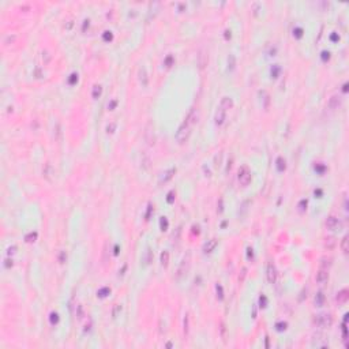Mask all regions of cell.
<instances>
[{
  "label": "cell",
  "mask_w": 349,
  "mask_h": 349,
  "mask_svg": "<svg viewBox=\"0 0 349 349\" xmlns=\"http://www.w3.org/2000/svg\"><path fill=\"white\" fill-rule=\"evenodd\" d=\"M334 246H335V240H334V237H327V239H326V241H324V247L333 248Z\"/></svg>",
  "instance_id": "18"
},
{
  "label": "cell",
  "mask_w": 349,
  "mask_h": 349,
  "mask_svg": "<svg viewBox=\"0 0 349 349\" xmlns=\"http://www.w3.org/2000/svg\"><path fill=\"white\" fill-rule=\"evenodd\" d=\"M115 127H116V123L113 121V123L111 124V126H108V127H106V131H108V132H113V130H115Z\"/></svg>",
  "instance_id": "27"
},
{
  "label": "cell",
  "mask_w": 349,
  "mask_h": 349,
  "mask_svg": "<svg viewBox=\"0 0 349 349\" xmlns=\"http://www.w3.org/2000/svg\"><path fill=\"white\" fill-rule=\"evenodd\" d=\"M237 179H239V183L241 184L243 187H247L248 184L251 183V172L248 171L247 166L240 168L239 175H237Z\"/></svg>",
  "instance_id": "2"
},
{
  "label": "cell",
  "mask_w": 349,
  "mask_h": 349,
  "mask_svg": "<svg viewBox=\"0 0 349 349\" xmlns=\"http://www.w3.org/2000/svg\"><path fill=\"white\" fill-rule=\"evenodd\" d=\"M318 284H324L327 282L329 280V273H327V269H321L319 272L316 273V277H315Z\"/></svg>",
  "instance_id": "9"
},
{
  "label": "cell",
  "mask_w": 349,
  "mask_h": 349,
  "mask_svg": "<svg viewBox=\"0 0 349 349\" xmlns=\"http://www.w3.org/2000/svg\"><path fill=\"white\" fill-rule=\"evenodd\" d=\"M175 172H176V169H169V171H166V172H164L162 173V176L160 177V180H158V184L166 183L168 180H171L173 177V173Z\"/></svg>",
  "instance_id": "13"
},
{
  "label": "cell",
  "mask_w": 349,
  "mask_h": 349,
  "mask_svg": "<svg viewBox=\"0 0 349 349\" xmlns=\"http://www.w3.org/2000/svg\"><path fill=\"white\" fill-rule=\"evenodd\" d=\"M315 323L318 324V326H322V327H330L333 323V318L332 315L329 314H321V315H316L315 316Z\"/></svg>",
  "instance_id": "3"
},
{
  "label": "cell",
  "mask_w": 349,
  "mask_h": 349,
  "mask_svg": "<svg viewBox=\"0 0 349 349\" xmlns=\"http://www.w3.org/2000/svg\"><path fill=\"white\" fill-rule=\"evenodd\" d=\"M233 106V100L230 98V97H222V100H221V104H220V108L221 109H224V111H228V109H230Z\"/></svg>",
  "instance_id": "10"
},
{
  "label": "cell",
  "mask_w": 349,
  "mask_h": 349,
  "mask_svg": "<svg viewBox=\"0 0 349 349\" xmlns=\"http://www.w3.org/2000/svg\"><path fill=\"white\" fill-rule=\"evenodd\" d=\"M15 250H17V247H10V248H8V252H7V254H8V255L14 254V252H15Z\"/></svg>",
  "instance_id": "31"
},
{
  "label": "cell",
  "mask_w": 349,
  "mask_h": 349,
  "mask_svg": "<svg viewBox=\"0 0 349 349\" xmlns=\"http://www.w3.org/2000/svg\"><path fill=\"white\" fill-rule=\"evenodd\" d=\"M228 64H229V68L230 70H233L235 68V56L233 55H230L229 59H228Z\"/></svg>",
  "instance_id": "23"
},
{
  "label": "cell",
  "mask_w": 349,
  "mask_h": 349,
  "mask_svg": "<svg viewBox=\"0 0 349 349\" xmlns=\"http://www.w3.org/2000/svg\"><path fill=\"white\" fill-rule=\"evenodd\" d=\"M35 237H37V233H30L29 236H26V241H34Z\"/></svg>",
  "instance_id": "25"
},
{
  "label": "cell",
  "mask_w": 349,
  "mask_h": 349,
  "mask_svg": "<svg viewBox=\"0 0 349 349\" xmlns=\"http://www.w3.org/2000/svg\"><path fill=\"white\" fill-rule=\"evenodd\" d=\"M323 301H324V296H323V293L322 292H319L315 296V304H316L318 307H322L323 306Z\"/></svg>",
  "instance_id": "16"
},
{
  "label": "cell",
  "mask_w": 349,
  "mask_h": 349,
  "mask_svg": "<svg viewBox=\"0 0 349 349\" xmlns=\"http://www.w3.org/2000/svg\"><path fill=\"white\" fill-rule=\"evenodd\" d=\"M215 246H217V240H215V239L207 240V243L203 246V251L206 252V254H207V252H212V251L215 248Z\"/></svg>",
  "instance_id": "14"
},
{
  "label": "cell",
  "mask_w": 349,
  "mask_h": 349,
  "mask_svg": "<svg viewBox=\"0 0 349 349\" xmlns=\"http://www.w3.org/2000/svg\"><path fill=\"white\" fill-rule=\"evenodd\" d=\"M349 295H348V290L346 289H342L340 290L338 293H337V296H335V300L338 301V303H345L346 300H348Z\"/></svg>",
  "instance_id": "15"
},
{
  "label": "cell",
  "mask_w": 349,
  "mask_h": 349,
  "mask_svg": "<svg viewBox=\"0 0 349 349\" xmlns=\"http://www.w3.org/2000/svg\"><path fill=\"white\" fill-rule=\"evenodd\" d=\"M100 94H101V86H94V90H93V97H94V98H97Z\"/></svg>",
  "instance_id": "22"
},
{
  "label": "cell",
  "mask_w": 349,
  "mask_h": 349,
  "mask_svg": "<svg viewBox=\"0 0 349 349\" xmlns=\"http://www.w3.org/2000/svg\"><path fill=\"white\" fill-rule=\"evenodd\" d=\"M52 323H57V314H52Z\"/></svg>",
  "instance_id": "30"
},
{
  "label": "cell",
  "mask_w": 349,
  "mask_h": 349,
  "mask_svg": "<svg viewBox=\"0 0 349 349\" xmlns=\"http://www.w3.org/2000/svg\"><path fill=\"white\" fill-rule=\"evenodd\" d=\"M341 250L344 254H348V236H345L342 239V243H341Z\"/></svg>",
  "instance_id": "19"
},
{
  "label": "cell",
  "mask_w": 349,
  "mask_h": 349,
  "mask_svg": "<svg viewBox=\"0 0 349 349\" xmlns=\"http://www.w3.org/2000/svg\"><path fill=\"white\" fill-rule=\"evenodd\" d=\"M138 79H139V83H141L143 87L149 85V77H147V71L145 67H139L138 70Z\"/></svg>",
  "instance_id": "6"
},
{
  "label": "cell",
  "mask_w": 349,
  "mask_h": 349,
  "mask_svg": "<svg viewBox=\"0 0 349 349\" xmlns=\"http://www.w3.org/2000/svg\"><path fill=\"white\" fill-rule=\"evenodd\" d=\"M4 262H6V263H4V266H6V267H11V266H12V259H11V261H10V259H6Z\"/></svg>",
  "instance_id": "29"
},
{
  "label": "cell",
  "mask_w": 349,
  "mask_h": 349,
  "mask_svg": "<svg viewBox=\"0 0 349 349\" xmlns=\"http://www.w3.org/2000/svg\"><path fill=\"white\" fill-rule=\"evenodd\" d=\"M51 59H52V56H51L48 52H43V61L44 64H48L51 61Z\"/></svg>",
  "instance_id": "21"
},
{
  "label": "cell",
  "mask_w": 349,
  "mask_h": 349,
  "mask_svg": "<svg viewBox=\"0 0 349 349\" xmlns=\"http://www.w3.org/2000/svg\"><path fill=\"white\" fill-rule=\"evenodd\" d=\"M277 168H278V171L285 169V160L282 158V157H280V158L277 160Z\"/></svg>",
  "instance_id": "20"
},
{
  "label": "cell",
  "mask_w": 349,
  "mask_h": 349,
  "mask_svg": "<svg viewBox=\"0 0 349 349\" xmlns=\"http://www.w3.org/2000/svg\"><path fill=\"white\" fill-rule=\"evenodd\" d=\"M326 228L330 230H334V229H341L342 228V222L340 221L337 217H334V215H330V217H327V220H326Z\"/></svg>",
  "instance_id": "4"
},
{
  "label": "cell",
  "mask_w": 349,
  "mask_h": 349,
  "mask_svg": "<svg viewBox=\"0 0 349 349\" xmlns=\"http://www.w3.org/2000/svg\"><path fill=\"white\" fill-rule=\"evenodd\" d=\"M184 333L188 334V316L187 315H186V318H184Z\"/></svg>",
  "instance_id": "24"
},
{
  "label": "cell",
  "mask_w": 349,
  "mask_h": 349,
  "mask_svg": "<svg viewBox=\"0 0 349 349\" xmlns=\"http://www.w3.org/2000/svg\"><path fill=\"white\" fill-rule=\"evenodd\" d=\"M184 121H186L188 126H191V127H192V126H194V124L198 121V111L195 109V108H192V109L190 111V113L187 115V117H186V120H184Z\"/></svg>",
  "instance_id": "7"
},
{
  "label": "cell",
  "mask_w": 349,
  "mask_h": 349,
  "mask_svg": "<svg viewBox=\"0 0 349 349\" xmlns=\"http://www.w3.org/2000/svg\"><path fill=\"white\" fill-rule=\"evenodd\" d=\"M168 261H169V252H168V251H164L161 254V263L164 264V266H166V264H168Z\"/></svg>",
  "instance_id": "17"
},
{
  "label": "cell",
  "mask_w": 349,
  "mask_h": 349,
  "mask_svg": "<svg viewBox=\"0 0 349 349\" xmlns=\"http://www.w3.org/2000/svg\"><path fill=\"white\" fill-rule=\"evenodd\" d=\"M14 40H15V35H8L7 38L4 40V44H6V45H7V44H8V43H12V41H14Z\"/></svg>",
  "instance_id": "26"
},
{
  "label": "cell",
  "mask_w": 349,
  "mask_h": 349,
  "mask_svg": "<svg viewBox=\"0 0 349 349\" xmlns=\"http://www.w3.org/2000/svg\"><path fill=\"white\" fill-rule=\"evenodd\" d=\"M225 116H226V111L220 108V109L215 112V124H217V126H221V124L225 121Z\"/></svg>",
  "instance_id": "12"
},
{
  "label": "cell",
  "mask_w": 349,
  "mask_h": 349,
  "mask_svg": "<svg viewBox=\"0 0 349 349\" xmlns=\"http://www.w3.org/2000/svg\"><path fill=\"white\" fill-rule=\"evenodd\" d=\"M267 280L270 284H274L275 280H277V270H275L274 264L269 263L267 264Z\"/></svg>",
  "instance_id": "8"
},
{
  "label": "cell",
  "mask_w": 349,
  "mask_h": 349,
  "mask_svg": "<svg viewBox=\"0 0 349 349\" xmlns=\"http://www.w3.org/2000/svg\"><path fill=\"white\" fill-rule=\"evenodd\" d=\"M82 314H83V308H82V306H78V318L79 319L82 318Z\"/></svg>",
  "instance_id": "28"
},
{
  "label": "cell",
  "mask_w": 349,
  "mask_h": 349,
  "mask_svg": "<svg viewBox=\"0 0 349 349\" xmlns=\"http://www.w3.org/2000/svg\"><path fill=\"white\" fill-rule=\"evenodd\" d=\"M190 258H191V254L188 252L187 254V257H184V259L181 261V264H180V267L177 269V278H180L181 275L184 274V273L187 272L188 270V266H190Z\"/></svg>",
  "instance_id": "5"
},
{
  "label": "cell",
  "mask_w": 349,
  "mask_h": 349,
  "mask_svg": "<svg viewBox=\"0 0 349 349\" xmlns=\"http://www.w3.org/2000/svg\"><path fill=\"white\" fill-rule=\"evenodd\" d=\"M341 97H338V95H333L332 98L329 100V104L327 106L330 108V109H337L340 105H341Z\"/></svg>",
  "instance_id": "11"
},
{
  "label": "cell",
  "mask_w": 349,
  "mask_h": 349,
  "mask_svg": "<svg viewBox=\"0 0 349 349\" xmlns=\"http://www.w3.org/2000/svg\"><path fill=\"white\" fill-rule=\"evenodd\" d=\"M190 134H191V126H188V124L184 121V123L179 127V130H177V132H176L177 143H180V145L186 143V142L188 141V138H190Z\"/></svg>",
  "instance_id": "1"
}]
</instances>
